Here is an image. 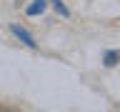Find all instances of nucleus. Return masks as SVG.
I'll use <instances>...</instances> for the list:
<instances>
[{"label":"nucleus","instance_id":"obj_1","mask_svg":"<svg viewBox=\"0 0 120 112\" xmlns=\"http://www.w3.org/2000/svg\"><path fill=\"white\" fill-rule=\"evenodd\" d=\"M10 32H13L18 40H22V42L28 45V47H35V40H33V35H30L28 30H22L20 25H10Z\"/></svg>","mask_w":120,"mask_h":112},{"label":"nucleus","instance_id":"obj_2","mask_svg":"<svg viewBox=\"0 0 120 112\" xmlns=\"http://www.w3.org/2000/svg\"><path fill=\"white\" fill-rule=\"evenodd\" d=\"M45 7H48V0H33V3H30L28 7H25V13L30 15V18H33V15H40L45 10Z\"/></svg>","mask_w":120,"mask_h":112},{"label":"nucleus","instance_id":"obj_3","mask_svg":"<svg viewBox=\"0 0 120 112\" xmlns=\"http://www.w3.org/2000/svg\"><path fill=\"white\" fill-rule=\"evenodd\" d=\"M105 65L112 67V65H118V60H120V50H110V52H105Z\"/></svg>","mask_w":120,"mask_h":112},{"label":"nucleus","instance_id":"obj_4","mask_svg":"<svg viewBox=\"0 0 120 112\" xmlns=\"http://www.w3.org/2000/svg\"><path fill=\"white\" fill-rule=\"evenodd\" d=\"M50 3H52V7H55V10H58L60 15H65V18H68V15H70V10H68V7L63 5V3H60V0H50Z\"/></svg>","mask_w":120,"mask_h":112}]
</instances>
